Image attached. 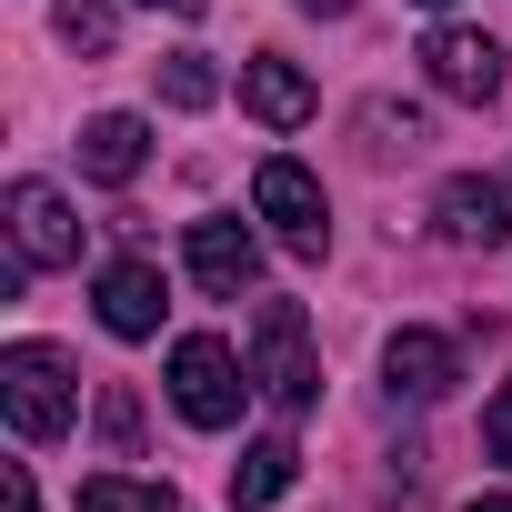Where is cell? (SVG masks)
<instances>
[{"label": "cell", "instance_id": "1", "mask_svg": "<svg viewBox=\"0 0 512 512\" xmlns=\"http://www.w3.org/2000/svg\"><path fill=\"white\" fill-rule=\"evenodd\" d=\"M251 392L272 412H312L322 402V362H312L302 302H262V322H251Z\"/></svg>", "mask_w": 512, "mask_h": 512}, {"label": "cell", "instance_id": "2", "mask_svg": "<svg viewBox=\"0 0 512 512\" xmlns=\"http://www.w3.org/2000/svg\"><path fill=\"white\" fill-rule=\"evenodd\" d=\"M0 412H11V432H21V442H61V432H71V412H81L71 362H61L51 342H11V352H0Z\"/></svg>", "mask_w": 512, "mask_h": 512}, {"label": "cell", "instance_id": "3", "mask_svg": "<svg viewBox=\"0 0 512 512\" xmlns=\"http://www.w3.org/2000/svg\"><path fill=\"white\" fill-rule=\"evenodd\" d=\"M241 392H251V372L231 362L221 332H181V342H171V412H181L191 432H231V422H241Z\"/></svg>", "mask_w": 512, "mask_h": 512}, {"label": "cell", "instance_id": "4", "mask_svg": "<svg viewBox=\"0 0 512 512\" xmlns=\"http://www.w3.org/2000/svg\"><path fill=\"white\" fill-rule=\"evenodd\" d=\"M251 211L272 221V241L292 251V262H322L332 251V201H322V181L302 161H262L251 171Z\"/></svg>", "mask_w": 512, "mask_h": 512}, {"label": "cell", "instance_id": "5", "mask_svg": "<svg viewBox=\"0 0 512 512\" xmlns=\"http://www.w3.org/2000/svg\"><path fill=\"white\" fill-rule=\"evenodd\" d=\"M0 211H11V251H21L31 272L81 262V211H71L51 181H11V201H0Z\"/></svg>", "mask_w": 512, "mask_h": 512}, {"label": "cell", "instance_id": "6", "mask_svg": "<svg viewBox=\"0 0 512 512\" xmlns=\"http://www.w3.org/2000/svg\"><path fill=\"white\" fill-rule=\"evenodd\" d=\"M432 221H442V241H462V251H502V241H512V171H462V181H442Z\"/></svg>", "mask_w": 512, "mask_h": 512}, {"label": "cell", "instance_id": "7", "mask_svg": "<svg viewBox=\"0 0 512 512\" xmlns=\"http://www.w3.org/2000/svg\"><path fill=\"white\" fill-rule=\"evenodd\" d=\"M191 282L201 292H221V302H241L251 282H262V241H251V221H191Z\"/></svg>", "mask_w": 512, "mask_h": 512}, {"label": "cell", "instance_id": "8", "mask_svg": "<svg viewBox=\"0 0 512 512\" xmlns=\"http://www.w3.org/2000/svg\"><path fill=\"white\" fill-rule=\"evenodd\" d=\"M382 382H392V402H442V392L462 382V352H452L442 332H422V322H412V332H392V342H382Z\"/></svg>", "mask_w": 512, "mask_h": 512}, {"label": "cell", "instance_id": "9", "mask_svg": "<svg viewBox=\"0 0 512 512\" xmlns=\"http://www.w3.org/2000/svg\"><path fill=\"white\" fill-rule=\"evenodd\" d=\"M422 71H432V91H452V101H492V91H502L492 31H432V41H422Z\"/></svg>", "mask_w": 512, "mask_h": 512}, {"label": "cell", "instance_id": "10", "mask_svg": "<svg viewBox=\"0 0 512 512\" xmlns=\"http://www.w3.org/2000/svg\"><path fill=\"white\" fill-rule=\"evenodd\" d=\"M241 111L262 121V131H302V121H312V81H302V61H282V51L241 61Z\"/></svg>", "mask_w": 512, "mask_h": 512}, {"label": "cell", "instance_id": "11", "mask_svg": "<svg viewBox=\"0 0 512 512\" xmlns=\"http://www.w3.org/2000/svg\"><path fill=\"white\" fill-rule=\"evenodd\" d=\"M101 332H121V342H151L161 332V272L151 262H111L101 272Z\"/></svg>", "mask_w": 512, "mask_h": 512}, {"label": "cell", "instance_id": "12", "mask_svg": "<svg viewBox=\"0 0 512 512\" xmlns=\"http://www.w3.org/2000/svg\"><path fill=\"white\" fill-rule=\"evenodd\" d=\"M141 161H151V131L131 121V111H101V121H81V171L91 181H141Z\"/></svg>", "mask_w": 512, "mask_h": 512}, {"label": "cell", "instance_id": "13", "mask_svg": "<svg viewBox=\"0 0 512 512\" xmlns=\"http://www.w3.org/2000/svg\"><path fill=\"white\" fill-rule=\"evenodd\" d=\"M292 472H302V452H292L282 432L241 442V462H231V512H262V502H282V492H292Z\"/></svg>", "mask_w": 512, "mask_h": 512}, {"label": "cell", "instance_id": "14", "mask_svg": "<svg viewBox=\"0 0 512 512\" xmlns=\"http://www.w3.org/2000/svg\"><path fill=\"white\" fill-rule=\"evenodd\" d=\"M81 512H181L171 482H131V472H91L81 482Z\"/></svg>", "mask_w": 512, "mask_h": 512}, {"label": "cell", "instance_id": "15", "mask_svg": "<svg viewBox=\"0 0 512 512\" xmlns=\"http://www.w3.org/2000/svg\"><path fill=\"white\" fill-rule=\"evenodd\" d=\"M211 91H221V71H211L201 51H171V61H161V101H171V111H211Z\"/></svg>", "mask_w": 512, "mask_h": 512}, {"label": "cell", "instance_id": "16", "mask_svg": "<svg viewBox=\"0 0 512 512\" xmlns=\"http://www.w3.org/2000/svg\"><path fill=\"white\" fill-rule=\"evenodd\" d=\"M51 31H61V41H71V51H91V61H101V51H111V31H121V21H111V0H61V11H51Z\"/></svg>", "mask_w": 512, "mask_h": 512}, {"label": "cell", "instance_id": "17", "mask_svg": "<svg viewBox=\"0 0 512 512\" xmlns=\"http://www.w3.org/2000/svg\"><path fill=\"white\" fill-rule=\"evenodd\" d=\"M362 131H372V151H412V141H422V111H392V101H372V111H362Z\"/></svg>", "mask_w": 512, "mask_h": 512}, {"label": "cell", "instance_id": "18", "mask_svg": "<svg viewBox=\"0 0 512 512\" xmlns=\"http://www.w3.org/2000/svg\"><path fill=\"white\" fill-rule=\"evenodd\" d=\"M101 442H111V452L141 442V402H131V392H101Z\"/></svg>", "mask_w": 512, "mask_h": 512}, {"label": "cell", "instance_id": "19", "mask_svg": "<svg viewBox=\"0 0 512 512\" xmlns=\"http://www.w3.org/2000/svg\"><path fill=\"white\" fill-rule=\"evenodd\" d=\"M482 452H492V462H512V382H502V392H492V412H482Z\"/></svg>", "mask_w": 512, "mask_h": 512}, {"label": "cell", "instance_id": "20", "mask_svg": "<svg viewBox=\"0 0 512 512\" xmlns=\"http://www.w3.org/2000/svg\"><path fill=\"white\" fill-rule=\"evenodd\" d=\"M0 512H41V492H31V462H0Z\"/></svg>", "mask_w": 512, "mask_h": 512}, {"label": "cell", "instance_id": "21", "mask_svg": "<svg viewBox=\"0 0 512 512\" xmlns=\"http://www.w3.org/2000/svg\"><path fill=\"white\" fill-rule=\"evenodd\" d=\"M302 11H312V21H342V11H352V0H302Z\"/></svg>", "mask_w": 512, "mask_h": 512}, {"label": "cell", "instance_id": "22", "mask_svg": "<svg viewBox=\"0 0 512 512\" xmlns=\"http://www.w3.org/2000/svg\"><path fill=\"white\" fill-rule=\"evenodd\" d=\"M151 11H171V21H191V11H201V0H151Z\"/></svg>", "mask_w": 512, "mask_h": 512}, {"label": "cell", "instance_id": "23", "mask_svg": "<svg viewBox=\"0 0 512 512\" xmlns=\"http://www.w3.org/2000/svg\"><path fill=\"white\" fill-rule=\"evenodd\" d=\"M472 512H512V492H482V502H472Z\"/></svg>", "mask_w": 512, "mask_h": 512}, {"label": "cell", "instance_id": "24", "mask_svg": "<svg viewBox=\"0 0 512 512\" xmlns=\"http://www.w3.org/2000/svg\"><path fill=\"white\" fill-rule=\"evenodd\" d=\"M432 11H442V0H432Z\"/></svg>", "mask_w": 512, "mask_h": 512}]
</instances>
